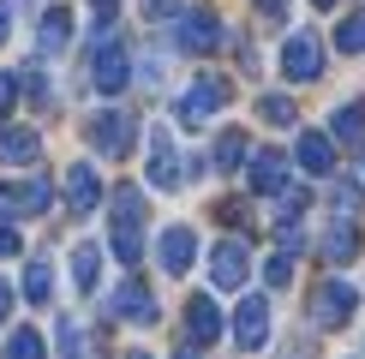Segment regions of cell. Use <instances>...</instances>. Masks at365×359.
Wrapping results in <instances>:
<instances>
[{
  "instance_id": "6da1fadb",
  "label": "cell",
  "mask_w": 365,
  "mask_h": 359,
  "mask_svg": "<svg viewBox=\"0 0 365 359\" xmlns=\"http://www.w3.org/2000/svg\"><path fill=\"white\" fill-rule=\"evenodd\" d=\"M114 216H108V239H114V258L120 264H138L144 258V192L138 186H114Z\"/></svg>"
},
{
  "instance_id": "7a4b0ae2",
  "label": "cell",
  "mask_w": 365,
  "mask_h": 359,
  "mask_svg": "<svg viewBox=\"0 0 365 359\" xmlns=\"http://www.w3.org/2000/svg\"><path fill=\"white\" fill-rule=\"evenodd\" d=\"M90 144L102 150V156H132V144H138V120H132L126 108H102V114H90Z\"/></svg>"
},
{
  "instance_id": "3957f363",
  "label": "cell",
  "mask_w": 365,
  "mask_h": 359,
  "mask_svg": "<svg viewBox=\"0 0 365 359\" xmlns=\"http://www.w3.org/2000/svg\"><path fill=\"white\" fill-rule=\"evenodd\" d=\"M90 84H96L102 96H120V90L132 84V54L114 42V30H102V36H96V60H90Z\"/></svg>"
},
{
  "instance_id": "277c9868",
  "label": "cell",
  "mask_w": 365,
  "mask_h": 359,
  "mask_svg": "<svg viewBox=\"0 0 365 359\" xmlns=\"http://www.w3.org/2000/svg\"><path fill=\"white\" fill-rule=\"evenodd\" d=\"M108 318H120V323H138V329H150V323L162 318V311H156V293H150V288H144L138 276H126V281H120V288L108 293Z\"/></svg>"
},
{
  "instance_id": "5b68a950",
  "label": "cell",
  "mask_w": 365,
  "mask_h": 359,
  "mask_svg": "<svg viewBox=\"0 0 365 359\" xmlns=\"http://www.w3.org/2000/svg\"><path fill=\"white\" fill-rule=\"evenodd\" d=\"M354 311H359V288H354V281H341V276L324 281V288L312 293V318H317V329H341Z\"/></svg>"
},
{
  "instance_id": "8992f818",
  "label": "cell",
  "mask_w": 365,
  "mask_h": 359,
  "mask_svg": "<svg viewBox=\"0 0 365 359\" xmlns=\"http://www.w3.org/2000/svg\"><path fill=\"white\" fill-rule=\"evenodd\" d=\"M222 108H227V78H210L204 72V78L180 96L174 114H180V126H210V114H222Z\"/></svg>"
},
{
  "instance_id": "52a82bcc",
  "label": "cell",
  "mask_w": 365,
  "mask_h": 359,
  "mask_svg": "<svg viewBox=\"0 0 365 359\" xmlns=\"http://www.w3.org/2000/svg\"><path fill=\"white\" fill-rule=\"evenodd\" d=\"M282 78H294V84L324 78V42H317L312 30H299V36L282 42Z\"/></svg>"
},
{
  "instance_id": "ba28073f",
  "label": "cell",
  "mask_w": 365,
  "mask_h": 359,
  "mask_svg": "<svg viewBox=\"0 0 365 359\" xmlns=\"http://www.w3.org/2000/svg\"><path fill=\"white\" fill-rule=\"evenodd\" d=\"M174 48L216 54L222 48V19H216V12H180V19H174Z\"/></svg>"
},
{
  "instance_id": "9c48e42d",
  "label": "cell",
  "mask_w": 365,
  "mask_h": 359,
  "mask_svg": "<svg viewBox=\"0 0 365 359\" xmlns=\"http://www.w3.org/2000/svg\"><path fill=\"white\" fill-rule=\"evenodd\" d=\"M102 204V174L90 162H72L66 168V216H96Z\"/></svg>"
},
{
  "instance_id": "30bf717a",
  "label": "cell",
  "mask_w": 365,
  "mask_h": 359,
  "mask_svg": "<svg viewBox=\"0 0 365 359\" xmlns=\"http://www.w3.org/2000/svg\"><path fill=\"white\" fill-rule=\"evenodd\" d=\"M222 341V306L210 293H197L186 306V348H216Z\"/></svg>"
},
{
  "instance_id": "8fae6325",
  "label": "cell",
  "mask_w": 365,
  "mask_h": 359,
  "mask_svg": "<svg viewBox=\"0 0 365 359\" xmlns=\"http://www.w3.org/2000/svg\"><path fill=\"white\" fill-rule=\"evenodd\" d=\"M234 341H240L246 353H257V348L269 341V299H257V293H252L246 306L234 311Z\"/></svg>"
},
{
  "instance_id": "7c38bea8",
  "label": "cell",
  "mask_w": 365,
  "mask_h": 359,
  "mask_svg": "<svg viewBox=\"0 0 365 359\" xmlns=\"http://www.w3.org/2000/svg\"><path fill=\"white\" fill-rule=\"evenodd\" d=\"M192 258H197V234H192V228H162V239H156V264L168 269V276H186Z\"/></svg>"
},
{
  "instance_id": "4fadbf2b",
  "label": "cell",
  "mask_w": 365,
  "mask_h": 359,
  "mask_svg": "<svg viewBox=\"0 0 365 359\" xmlns=\"http://www.w3.org/2000/svg\"><path fill=\"white\" fill-rule=\"evenodd\" d=\"M180 180H186V174H180V156H174V138H168V132H150V186H156V192H174L180 186Z\"/></svg>"
},
{
  "instance_id": "5bb4252c",
  "label": "cell",
  "mask_w": 365,
  "mask_h": 359,
  "mask_svg": "<svg viewBox=\"0 0 365 359\" xmlns=\"http://www.w3.org/2000/svg\"><path fill=\"white\" fill-rule=\"evenodd\" d=\"M210 281H216V288H246V246H240V239H222V246L210 251Z\"/></svg>"
},
{
  "instance_id": "9a60e30c",
  "label": "cell",
  "mask_w": 365,
  "mask_h": 359,
  "mask_svg": "<svg viewBox=\"0 0 365 359\" xmlns=\"http://www.w3.org/2000/svg\"><path fill=\"white\" fill-rule=\"evenodd\" d=\"M246 180H252V192H264V198H269V192H287V156H282V150H257Z\"/></svg>"
},
{
  "instance_id": "2e32d148",
  "label": "cell",
  "mask_w": 365,
  "mask_h": 359,
  "mask_svg": "<svg viewBox=\"0 0 365 359\" xmlns=\"http://www.w3.org/2000/svg\"><path fill=\"white\" fill-rule=\"evenodd\" d=\"M294 156H299V168H306V174H336V144H329L324 132H299Z\"/></svg>"
},
{
  "instance_id": "e0dca14e",
  "label": "cell",
  "mask_w": 365,
  "mask_h": 359,
  "mask_svg": "<svg viewBox=\"0 0 365 359\" xmlns=\"http://www.w3.org/2000/svg\"><path fill=\"white\" fill-rule=\"evenodd\" d=\"M42 156V138L30 126H6L0 132V162H6V168H19V162H36Z\"/></svg>"
},
{
  "instance_id": "ac0fdd59",
  "label": "cell",
  "mask_w": 365,
  "mask_h": 359,
  "mask_svg": "<svg viewBox=\"0 0 365 359\" xmlns=\"http://www.w3.org/2000/svg\"><path fill=\"white\" fill-rule=\"evenodd\" d=\"M66 42H72V12L66 6H48V12H42V24H36V48L42 54H60Z\"/></svg>"
},
{
  "instance_id": "d6986e66",
  "label": "cell",
  "mask_w": 365,
  "mask_h": 359,
  "mask_svg": "<svg viewBox=\"0 0 365 359\" xmlns=\"http://www.w3.org/2000/svg\"><path fill=\"white\" fill-rule=\"evenodd\" d=\"M359 251V222L354 216H336V228H329V239H324V258L329 264H347Z\"/></svg>"
},
{
  "instance_id": "ffe728a7",
  "label": "cell",
  "mask_w": 365,
  "mask_h": 359,
  "mask_svg": "<svg viewBox=\"0 0 365 359\" xmlns=\"http://www.w3.org/2000/svg\"><path fill=\"white\" fill-rule=\"evenodd\" d=\"M24 299H30V306H48V299H54V264L48 258H30L24 264Z\"/></svg>"
},
{
  "instance_id": "44dd1931",
  "label": "cell",
  "mask_w": 365,
  "mask_h": 359,
  "mask_svg": "<svg viewBox=\"0 0 365 359\" xmlns=\"http://www.w3.org/2000/svg\"><path fill=\"white\" fill-rule=\"evenodd\" d=\"M329 138H341V144H365V102H341L336 120H329Z\"/></svg>"
},
{
  "instance_id": "7402d4cb",
  "label": "cell",
  "mask_w": 365,
  "mask_h": 359,
  "mask_svg": "<svg viewBox=\"0 0 365 359\" xmlns=\"http://www.w3.org/2000/svg\"><path fill=\"white\" fill-rule=\"evenodd\" d=\"M240 162H246V132H222L216 150H210V168H216V174H234Z\"/></svg>"
},
{
  "instance_id": "603a6c76",
  "label": "cell",
  "mask_w": 365,
  "mask_h": 359,
  "mask_svg": "<svg viewBox=\"0 0 365 359\" xmlns=\"http://www.w3.org/2000/svg\"><path fill=\"white\" fill-rule=\"evenodd\" d=\"M72 281H78V293H96V281H102V251L96 246L72 251Z\"/></svg>"
},
{
  "instance_id": "cb8c5ba5",
  "label": "cell",
  "mask_w": 365,
  "mask_h": 359,
  "mask_svg": "<svg viewBox=\"0 0 365 359\" xmlns=\"http://www.w3.org/2000/svg\"><path fill=\"white\" fill-rule=\"evenodd\" d=\"M336 48H341V54H365V6L347 12V19L336 24Z\"/></svg>"
},
{
  "instance_id": "d4e9b609",
  "label": "cell",
  "mask_w": 365,
  "mask_h": 359,
  "mask_svg": "<svg viewBox=\"0 0 365 359\" xmlns=\"http://www.w3.org/2000/svg\"><path fill=\"white\" fill-rule=\"evenodd\" d=\"M257 114H264L269 120V126H294V102H287V96H257Z\"/></svg>"
},
{
  "instance_id": "484cf974",
  "label": "cell",
  "mask_w": 365,
  "mask_h": 359,
  "mask_svg": "<svg viewBox=\"0 0 365 359\" xmlns=\"http://www.w3.org/2000/svg\"><path fill=\"white\" fill-rule=\"evenodd\" d=\"M6 353H12V359L42 353V335H36V329H12V335H6Z\"/></svg>"
},
{
  "instance_id": "4316f807",
  "label": "cell",
  "mask_w": 365,
  "mask_h": 359,
  "mask_svg": "<svg viewBox=\"0 0 365 359\" xmlns=\"http://www.w3.org/2000/svg\"><path fill=\"white\" fill-rule=\"evenodd\" d=\"M336 209H341V216L365 209V186H354V180H336Z\"/></svg>"
},
{
  "instance_id": "83f0119b",
  "label": "cell",
  "mask_w": 365,
  "mask_h": 359,
  "mask_svg": "<svg viewBox=\"0 0 365 359\" xmlns=\"http://www.w3.org/2000/svg\"><path fill=\"white\" fill-rule=\"evenodd\" d=\"M264 276H269V288H287V281H294V251H276Z\"/></svg>"
},
{
  "instance_id": "f1b7e54d",
  "label": "cell",
  "mask_w": 365,
  "mask_h": 359,
  "mask_svg": "<svg viewBox=\"0 0 365 359\" xmlns=\"http://www.w3.org/2000/svg\"><path fill=\"white\" fill-rule=\"evenodd\" d=\"M54 341H60V348H66V353H78V348H90V335H84V329L72 323V318H60V335H54Z\"/></svg>"
},
{
  "instance_id": "f546056e",
  "label": "cell",
  "mask_w": 365,
  "mask_h": 359,
  "mask_svg": "<svg viewBox=\"0 0 365 359\" xmlns=\"http://www.w3.org/2000/svg\"><path fill=\"white\" fill-rule=\"evenodd\" d=\"M12 102H19V72H0V120L12 114Z\"/></svg>"
},
{
  "instance_id": "4dcf8cb0",
  "label": "cell",
  "mask_w": 365,
  "mask_h": 359,
  "mask_svg": "<svg viewBox=\"0 0 365 359\" xmlns=\"http://www.w3.org/2000/svg\"><path fill=\"white\" fill-rule=\"evenodd\" d=\"M24 204H19V186H0V222H19Z\"/></svg>"
},
{
  "instance_id": "1f68e13d",
  "label": "cell",
  "mask_w": 365,
  "mask_h": 359,
  "mask_svg": "<svg viewBox=\"0 0 365 359\" xmlns=\"http://www.w3.org/2000/svg\"><path fill=\"white\" fill-rule=\"evenodd\" d=\"M0 258H19V228L12 222H0Z\"/></svg>"
},
{
  "instance_id": "d6a6232c",
  "label": "cell",
  "mask_w": 365,
  "mask_h": 359,
  "mask_svg": "<svg viewBox=\"0 0 365 359\" xmlns=\"http://www.w3.org/2000/svg\"><path fill=\"white\" fill-rule=\"evenodd\" d=\"M96 6V24H114V12H120V0H90Z\"/></svg>"
},
{
  "instance_id": "836d02e7",
  "label": "cell",
  "mask_w": 365,
  "mask_h": 359,
  "mask_svg": "<svg viewBox=\"0 0 365 359\" xmlns=\"http://www.w3.org/2000/svg\"><path fill=\"white\" fill-rule=\"evenodd\" d=\"M6 311H12V288L0 281V323H6Z\"/></svg>"
},
{
  "instance_id": "e575fe53",
  "label": "cell",
  "mask_w": 365,
  "mask_h": 359,
  "mask_svg": "<svg viewBox=\"0 0 365 359\" xmlns=\"http://www.w3.org/2000/svg\"><path fill=\"white\" fill-rule=\"evenodd\" d=\"M6 30H12V6L0 0V42H6Z\"/></svg>"
},
{
  "instance_id": "d590c367",
  "label": "cell",
  "mask_w": 365,
  "mask_h": 359,
  "mask_svg": "<svg viewBox=\"0 0 365 359\" xmlns=\"http://www.w3.org/2000/svg\"><path fill=\"white\" fill-rule=\"evenodd\" d=\"M312 6H336V0H312Z\"/></svg>"
}]
</instances>
